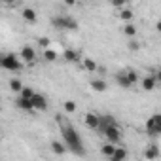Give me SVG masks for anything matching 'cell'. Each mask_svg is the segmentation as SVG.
Here are the masks:
<instances>
[{"label":"cell","mask_w":161,"mask_h":161,"mask_svg":"<svg viewBox=\"0 0 161 161\" xmlns=\"http://www.w3.org/2000/svg\"><path fill=\"white\" fill-rule=\"evenodd\" d=\"M63 108H64V112H66V114H74L78 106H76V103H74V101H66V103L63 104Z\"/></svg>","instance_id":"484cf974"},{"label":"cell","mask_w":161,"mask_h":161,"mask_svg":"<svg viewBox=\"0 0 161 161\" xmlns=\"http://www.w3.org/2000/svg\"><path fill=\"white\" fill-rule=\"evenodd\" d=\"M51 150L57 153V155H64L68 150H66V146H64V142H59V140H53L51 142Z\"/></svg>","instance_id":"4fadbf2b"},{"label":"cell","mask_w":161,"mask_h":161,"mask_svg":"<svg viewBox=\"0 0 161 161\" xmlns=\"http://www.w3.org/2000/svg\"><path fill=\"white\" fill-rule=\"evenodd\" d=\"M21 87H23V82H21V80H17V78L10 80V89H12L14 93H19V91H21Z\"/></svg>","instance_id":"7402d4cb"},{"label":"cell","mask_w":161,"mask_h":161,"mask_svg":"<svg viewBox=\"0 0 161 161\" xmlns=\"http://www.w3.org/2000/svg\"><path fill=\"white\" fill-rule=\"evenodd\" d=\"M19 95H21V97H27V99H31V97L34 95V91H32L29 86H23V87H21V91H19Z\"/></svg>","instance_id":"4316f807"},{"label":"cell","mask_w":161,"mask_h":161,"mask_svg":"<svg viewBox=\"0 0 161 161\" xmlns=\"http://www.w3.org/2000/svg\"><path fill=\"white\" fill-rule=\"evenodd\" d=\"M159 80H161V74H159V72H155L153 76H144V78L140 80L142 89H144V91H153V89L157 87V84H159Z\"/></svg>","instance_id":"5b68a950"},{"label":"cell","mask_w":161,"mask_h":161,"mask_svg":"<svg viewBox=\"0 0 161 161\" xmlns=\"http://www.w3.org/2000/svg\"><path fill=\"white\" fill-rule=\"evenodd\" d=\"M146 131H148V135H152V136H155V135L161 133V116H159V114L150 116V119L146 121Z\"/></svg>","instance_id":"277c9868"},{"label":"cell","mask_w":161,"mask_h":161,"mask_svg":"<svg viewBox=\"0 0 161 161\" xmlns=\"http://www.w3.org/2000/svg\"><path fill=\"white\" fill-rule=\"evenodd\" d=\"M127 47H129L131 51H136L140 46H138V42H136V40H133V38H131V40H129V44H127Z\"/></svg>","instance_id":"f1b7e54d"},{"label":"cell","mask_w":161,"mask_h":161,"mask_svg":"<svg viewBox=\"0 0 161 161\" xmlns=\"http://www.w3.org/2000/svg\"><path fill=\"white\" fill-rule=\"evenodd\" d=\"M31 103H32V110H38V112H46L47 110V99L42 93H34L31 97Z\"/></svg>","instance_id":"8992f818"},{"label":"cell","mask_w":161,"mask_h":161,"mask_svg":"<svg viewBox=\"0 0 161 161\" xmlns=\"http://www.w3.org/2000/svg\"><path fill=\"white\" fill-rule=\"evenodd\" d=\"M84 68L87 72H97V63L93 59H84Z\"/></svg>","instance_id":"603a6c76"},{"label":"cell","mask_w":161,"mask_h":161,"mask_svg":"<svg viewBox=\"0 0 161 161\" xmlns=\"http://www.w3.org/2000/svg\"><path fill=\"white\" fill-rule=\"evenodd\" d=\"M64 29L66 31H76L78 29V21L70 15H64Z\"/></svg>","instance_id":"ac0fdd59"},{"label":"cell","mask_w":161,"mask_h":161,"mask_svg":"<svg viewBox=\"0 0 161 161\" xmlns=\"http://www.w3.org/2000/svg\"><path fill=\"white\" fill-rule=\"evenodd\" d=\"M42 57H44L47 63H53V61H57L59 53H57L55 49H49V47H46V49H44V53H42Z\"/></svg>","instance_id":"9a60e30c"},{"label":"cell","mask_w":161,"mask_h":161,"mask_svg":"<svg viewBox=\"0 0 161 161\" xmlns=\"http://www.w3.org/2000/svg\"><path fill=\"white\" fill-rule=\"evenodd\" d=\"M61 135H63V142H64L66 150H70V152L76 153V155H86V150H84L82 138H80L78 131L74 129V125H70V123H63V125H61Z\"/></svg>","instance_id":"6da1fadb"},{"label":"cell","mask_w":161,"mask_h":161,"mask_svg":"<svg viewBox=\"0 0 161 161\" xmlns=\"http://www.w3.org/2000/svg\"><path fill=\"white\" fill-rule=\"evenodd\" d=\"M91 87H93V91H106V82H104V80H101V78H97V80H93V82H91Z\"/></svg>","instance_id":"5bb4252c"},{"label":"cell","mask_w":161,"mask_h":161,"mask_svg":"<svg viewBox=\"0 0 161 161\" xmlns=\"http://www.w3.org/2000/svg\"><path fill=\"white\" fill-rule=\"evenodd\" d=\"M123 34H125V36H129V38H135V36H136V27H135L131 21H129V23H125V25H123Z\"/></svg>","instance_id":"e0dca14e"},{"label":"cell","mask_w":161,"mask_h":161,"mask_svg":"<svg viewBox=\"0 0 161 161\" xmlns=\"http://www.w3.org/2000/svg\"><path fill=\"white\" fill-rule=\"evenodd\" d=\"M51 23L55 25V29H64V15H55Z\"/></svg>","instance_id":"d4e9b609"},{"label":"cell","mask_w":161,"mask_h":161,"mask_svg":"<svg viewBox=\"0 0 161 161\" xmlns=\"http://www.w3.org/2000/svg\"><path fill=\"white\" fill-rule=\"evenodd\" d=\"M63 57H64V61H68V63H76V61L80 59V55H78L76 49H64Z\"/></svg>","instance_id":"2e32d148"},{"label":"cell","mask_w":161,"mask_h":161,"mask_svg":"<svg viewBox=\"0 0 161 161\" xmlns=\"http://www.w3.org/2000/svg\"><path fill=\"white\" fill-rule=\"evenodd\" d=\"M19 55H21V59H23L25 63H34V59H36V49L31 47V46H23L21 51H19Z\"/></svg>","instance_id":"52a82bcc"},{"label":"cell","mask_w":161,"mask_h":161,"mask_svg":"<svg viewBox=\"0 0 161 161\" xmlns=\"http://www.w3.org/2000/svg\"><path fill=\"white\" fill-rule=\"evenodd\" d=\"M101 135H104V136H106V140H108V142H112V144H119V140H121V131H119L118 123H110V125L103 127Z\"/></svg>","instance_id":"3957f363"},{"label":"cell","mask_w":161,"mask_h":161,"mask_svg":"<svg viewBox=\"0 0 161 161\" xmlns=\"http://www.w3.org/2000/svg\"><path fill=\"white\" fill-rule=\"evenodd\" d=\"M116 146H118V144H112V142H106V144H104V146L101 148V153H103L104 157H110V155L114 153V150H116Z\"/></svg>","instance_id":"d6986e66"},{"label":"cell","mask_w":161,"mask_h":161,"mask_svg":"<svg viewBox=\"0 0 161 161\" xmlns=\"http://www.w3.org/2000/svg\"><path fill=\"white\" fill-rule=\"evenodd\" d=\"M108 159H110V161H123V159H127V150H123V148H118V146H116L114 153H112Z\"/></svg>","instance_id":"8fae6325"},{"label":"cell","mask_w":161,"mask_h":161,"mask_svg":"<svg viewBox=\"0 0 161 161\" xmlns=\"http://www.w3.org/2000/svg\"><path fill=\"white\" fill-rule=\"evenodd\" d=\"M38 46H40V47H44V49H46V47H49V38H47V36L38 38Z\"/></svg>","instance_id":"83f0119b"},{"label":"cell","mask_w":161,"mask_h":161,"mask_svg":"<svg viewBox=\"0 0 161 161\" xmlns=\"http://www.w3.org/2000/svg\"><path fill=\"white\" fill-rule=\"evenodd\" d=\"M144 155H146V159H157V157H159V150H157V146H150V148L144 152Z\"/></svg>","instance_id":"44dd1931"},{"label":"cell","mask_w":161,"mask_h":161,"mask_svg":"<svg viewBox=\"0 0 161 161\" xmlns=\"http://www.w3.org/2000/svg\"><path fill=\"white\" fill-rule=\"evenodd\" d=\"M84 121H86V125H87L89 129H95V131H97V127H99V114L87 112L86 118H84Z\"/></svg>","instance_id":"ba28073f"},{"label":"cell","mask_w":161,"mask_h":161,"mask_svg":"<svg viewBox=\"0 0 161 161\" xmlns=\"http://www.w3.org/2000/svg\"><path fill=\"white\" fill-rule=\"evenodd\" d=\"M110 2H112L116 8H123V6L127 4V0H110Z\"/></svg>","instance_id":"f546056e"},{"label":"cell","mask_w":161,"mask_h":161,"mask_svg":"<svg viewBox=\"0 0 161 161\" xmlns=\"http://www.w3.org/2000/svg\"><path fill=\"white\" fill-rule=\"evenodd\" d=\"M0 68L10 70V72H19L23 68V63L15 53H0Z\"/></svg>","instance_id":"7a4b0ae2"},{"label":"cell","mask_w":161,"mask_h":161,"mask_svg":"<svg viewBox=\"0 0 161 161\" xmlns=\"http://www.w3.org/2000/svg\"><path fill=\"white\" fill-rule=\"evenodd\" d=\"M21 17H23L27 23H36V19H38V17H36V12H34L32 8H23V10H21Z\"/></svg>","instance_id":"30bf717a"},{"label":"cell","mask_w":161,"mask_h":161,"mask_svg":"<svg viewBox=\"0 0 161 161\" xmlns=\"http://www.w3.org/2000/svg\"><path fill=\"white\" fill-rule=\"evenodd\" d=\"M125 74H127V78H129V82L135 86L136 82H138V74H136V70H133V68H127L125 70Z\"/></svg>","instance_id":"cb8c5ba5"},{"label":"cell","mask_w":161,"mask_h":161,"mask_svg":"<svg viewBox=\"0 0 161 161\" xmlns=\"http://www.w3.org/2000/svg\"><path fill=\"white\" fill-rule=\"evenodd\" d=\"M133 17H135L133 10H121V12H119V19H121L123 23H129V21H133Z\"/></svg>","instance_id":"ffe728a7"},{"label":"cell","mask_w":161,"mask_h":161,"mask_svg":"<svg viewBox=\"0 0 161 161\" xmlns=\"http://www.w3.org/2000/svg\"><path fill=\"white\" fill-rule=\"evenodd\" d=\"M116 82H118V86H119V87H123V89H129V87L133 86V84L129 82V78H127L125 70H123V72H118V74H116Z\"/></svg>","instance_id":"9c48e42d"},{"label":"cell","mask_w":161,"mask_h":161,"mask_svg":"<svg viewBox=\"0 0 161 161\" xmlns=\"http://www.w3.org/2000/svg\"><path fill=\"white\" fill-rule=\"evenodd\" d=\"M17 106H19L21 110H25V112H32V103H31V99H27V97H21V95H19Z\"/></svg>","instance_id":"7c38bea8"},{"label":"cell","mask_w":161,"mask_h":161,"mask_svg":"<svg viewBox=\"0 0 161 161\" xmlns=\"http://www.w3.org/2000/svg\"><path fill=\"white\" fill-rule=\"evenodd\" d=\"M2 4H4V6H14L15 0H2Z\"/></svg>","instance_id":"4dcf8cb0"},{"label":"cell","mask_w":161,"mask_h":161,"mask_svg":"<svg viewBox=\"0 0 161 161\" xmlns=\"http://www.w3.org/2000/svg\"><path fill=\"white\" fill-rule=\"evenodd\" d=\"M76 2H78V0H64V4H66V6H74Z\"/></svg>","instance_id":"1f68e13d"}]
</instances>
